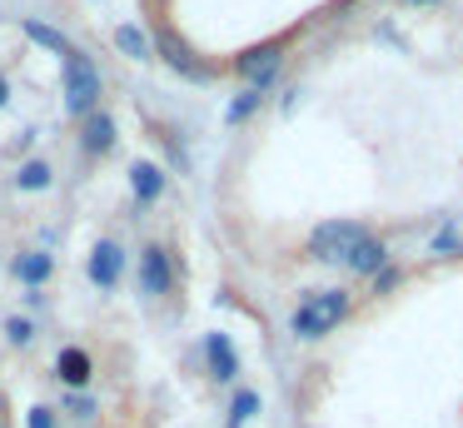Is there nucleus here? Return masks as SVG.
Segmentation results:
<instances>
[{
    "label": "nucleus",
    "instance_id": "obj_1",
    "mask_svg": "<svg viewBox=\"0 0 463 428\" xmlns=\"http://www.w3.org/2000/svg\"><path fill=\"white\" fill-rule=\"evenodd\" d=\"M95 105H100V70H95L90 55L71 50L65 55V109L75 119H85V115H95Z\"/></svg>",
    "mask_w": 463,
    "mask_h": 428
},
{
    "label": "nucleus",
    "instance_id": "obj_2",
    "mask_svg": "<svg viewBox=\"0 0 463 428\" xmlns=\"http://www.w3.org/2000/svg\"><path fill=\"white\" fill-rule=\"evenodd\" d=\"M369 239V229L359 224V219H329V224H319L309 234V254L324 259V264H349V254Z\"/></svg>",
    "mask_w": 463,
    "mask_h": 428
},
{
    "label": "nucleus",
    "instance_id": "obj_3",
    "mask_svg": "<svg viewBox=\"0 0 463 428\" xmlns=\"http://www.w3.org/2000/svg\"><path fill=\"white\" fill-rule=\"evenodd\" d=\"M344 314H349V294H344V289H324V294H314L309 304L294 314V334H299V338H319V334H329Z\"/></svg>",
    "mask_w": 463,
    "mask_h": 428
},
{
    "label": "nucleus",
    "instance_id": "obj_4",
    "mask_svg": "<svg viewBox=\"0 0 463 428\" xmlns=\"http://www.w3.org/2000/svg\"><path fill=\"white\" fill-rule=\"evenodd\" d=\"M155 50H160V60L175 70V75H184V80H210V75H214V70L204 65V60L194 55V50L184 45L175 30H155Z\"/></svg>",
    "mask_w": 463,
    "mask_h": 428
},
{
    "label": "nucleus",
    "instance_id": "obj_5",
    "mask_svg": "<svg viewBox=\"0 0 463 428\" xmlns=\"http://www.w3.org/2000/svg\"><path fill=\"white\" fill-rule=\"evenodd\" d=\"M279 65H284V45H279V40H264V45L244 50V55L234 60L240 80H250V85H269V80L279 75Z\"/></svg>",
    "mask_w": 463,
    "mask_h": 428
},
{
    "label": "nucleus",
    "instance_id": "obj_6",
    "mask_svg": "<svg viewBox=\"0 0 463 428\" xmlns=\"http://www.w3.org/2000/svg\"><path fill=\"white\" fill-rule=\"evenodd\" d=\"M120 274H125V249L115 244V239H100L95 254H90V284L115 289V284H120Z\"/></svg>",
    "mask_w": 463,
    "mask_h": 428
},
{
    "label": "nucleus",
    "instance_id": "obj_7",
    "mask_svg": "<svg viewBox=\"0 0 463 428\" xmlns=\"http://www.w3.org/2000/svg\"><path fill=\"white\" fill-rule=\"evenodd\" d=\"M140 289H145V294H155V299L170 294V259H165L160 244H150L140 254Z\"/></svg>",
    "mask_w": 463,
    "mask_h": 428
},
{
    "label": "nucleus",
    "instance_id": "obj_8",
    "mask_svg": "<svg viewBox=\"0 0 463 428\" xmlns=\"http://www.w3.org/2000/svg\"><path fill=\"white\" fill-rule=\"evenodd\" d=\"M110 145H115V119L105 115V109L85 115L80 119V149H85V155H105Z\"/></svg>",
    "mask_w": 463,
    "mask_h": 428
},
{
    "label": "nucleus",
    "instance_id": "obj_9",
    "mask_svg": "<svg viewBox=\"0 0 463 428\" xmlns=\"http://www.w3.org/2000/svg\"><path fill=\"white\" fill-rule=\"evenodd\" d=\"M204 358H210V374L220 378V384H230V378L240 374V358H234V348L224 334H204Z\"/></svg>",
    "mask_w": 463,
    "mask_h": 428
},
{
    "label": "nucleus",
    "instance_id": "obj_10",
    "mask_svg": "<svg viewBox=\"0 0 463 428\" xmlns=\"http://www.w3.org/2000/svg\"><path fill=\"white\" fill-rule=\"evenodd\" d=\"M130 189H135V199H140V204L160 199L165 195V169L150 165V159H135V165H130Z\"/></svg>",
    "mask_w": 463,
    "mask_h": 428
},
{
    "label": "nucleus",
    "instance_id": "obj_11",
    "mask_svg": "<svg viewBox=\"0 0 463 428\" xmlns=\"http://www.w3.org/2000/svg\"><path fill=\"white\" fill-rule=\"evenodd\" d=\"M55 374H61V384L85 388V384H90V354H85V348H61V358H55Z\"/></svg>",
    "mask_w": 463,
    "mask_h": 428
},
{
    "label": "nucleus",
    "instance_id": "obj_12",
    "mask_svg": "<svg viewBox=\"0 0 463 428\" xmlns=\"http://www.w3.org/2000/svg\"><path fill=\"white\" fill-rule=\"evenodd\" d=\"M349 269L354 274H379V269H389V249H383L379 239H364V244L349 254Z\"/></svg>",
    "mask_w": 463,
    "mask_h": 428
},
{
    "label": "nucleus",
    "instance_id": "obj_13",
    "mask_svg": "<svg viewBox=\"0 0 463 428\" xmlns=\"http://www.w3.org/2000/svg\"><path fill=\"white\" fill-rule=\"evenodd\" d=\"M51 269H55L51 254H21V259H15V274H21L31 289H41L45 279H51Z\"/></svg>",
    "mask_w": 463,
    "mask_h": 428
},
{
    "label": "nucleus",
    "instance_id": "obj_14",
    "mask_svg": "<svg viewBox=\"0 0 463 428\" xmlns=\"http://www.w3.org/2000/svg\"><path fill=\"white\" fill-rule=\"evenodd\" d=\"M25 35H31L35 40V45H45V50H55V55H71V40H65L61 35V30H55V25H41V20H25Z\"/></svg>",
    "mask_w": 463,
    "mask_h": 428
},
{
    "label": "nucleus",
    "instance_id": "obj_15",
    "mask_svg": "<svg viewBox=\"0 0 463 428\" xmlns=\"http://www.w3.org/2000/svg\"><path fill=\"white\" fill-rule=\"evenodd\" d=\"M115 45H120L130 60H150V35H145L140 25H120L115 30Z\"/></svg>",
    "mask_w": 463,
    "mask_h": 428
},
{
    "label": "nucleus",
    "instance_id": "obj_16",
    "mask_svg": "<svg viewBox=\"0 0 463 428\" xmlns=\"http://www.w3.org/2000/svg\"><path fill=\"white\" fill-rule=\"evenodd\" d=\"M15 185H21V189H45V185H51V165H45V159H31Z\"/></svg>",
    "mask_w": 463,
    "mask_h": 428
},
{
    "label": "nucleus",
    "instance_id": "obj_17",
    "mask_svg": "<svg viewBox=\"0 0 463 428\" xmlns=\"http://www.w3.org/2000/svg\"><path fill=\"white\" fill-rule=\"evenodd\" d=\"M254 408H260V394H250V388H244V394L230 404V428H240L244 418H254Z\"/></svg>",
    "mask_w": 463,
    "mask_h": 428
},
{
    "label": "nucleus",
    "instance_id": "obj_18",
    "mask_svg": "<svg viewBox=\"0 0 463 428\" xmlns=\"http://www.w3.org/2000/svg\"><path fill=\"white\" fill-rule=\"evenodd\" d=\"M254 105H260V95L250 90V95H240L230 109H224V119H230V125H240V119H250V115H254Z\"/></svg>",
    "mask_w": 463,
    "mask_h": 428
},
{
    "label": "nucleus",
    "instance_id": "obj_19",
    "mask_svg": "<svg viewBox=\"0 0 463 428\" xmlns=\"http://www.w3.org/2000/svg\"><path fill=\"white\" fill-rule=\"evenodd\" d=\"M5 334H11V344H31V319H11V324H5Z\"/></svg>",
    "mask_w": 463,
    "mask_h": 428
},
{
    "label": "nucleus",
    "instance_id": "obj_20",
    "mask_svg": "<svg viewBox=\"0 0 463 428\" xmlns=\"http://www.w3.org/2000/svg\"><path fill=\"white\" fill-rule=\"evenodd\" d=\"M25 428H55V408H31V418H25Z\"/></svg>",
    "mask_w": 463,
    "mask_h": 428
},
{
    "label": "nucleus",
    "instance_id": "obj_21",
    "mask_svg": "<svg viewBox=\"0 0 463 428\" xmlns=\"http://www.w3.org/2000/svg\"><path fill=\"white\" fill-rule=\"evenodd\" d=\"M393 284H399V269H379V274H373V289H379V294H389Z\"/></svg>",
    "mask_w": 463,
    "mask_h": 428
},
{
    "label": "nucleus",
    "instance_id": "obj_22",
    "mask_svg": "<svg viewBox=\"0 0 463 428\" xmlns=\"http://www.w3.org/2000/svg\"><path fill=\"white\" fill-rule=\"evenodd\" d=\"M71 414H75V418H90V414H95V404H90L85 394H71Z\"/></svg>",
    "mask_w": 463,
    "mask_h": 428
},
{
    "label": "nucleus",
    "instance_id": "obj_23",
    "mask_svg": "<svg viewBox=\"0 0 463 428\" xmlns=\"http://www.w3.org/2000/svg\"><path fill=\"white\" fill-rule=\"evenodd\" d=\"M449 249H458V239H453V234H449V229H443V234H439V239H433V254H449Z\"/></svg>",
    "mask_w": 463,
    "mask_h": 428
},
{
    "label": "nucleus",
    "instance_id": "obj_24",
    "mask_svg": "<svg viewBox=\"0 0 463 428\" xmlns=\"http://www.w3.org/2000/svg\"><path fill=\"white\" fill-rule=\"evenodd\" d=\"M5 100H11V85H5V75H0V105H5Z\"/></svg>",
    "mask_w": 463,
    "mask_h": 428
},
{
    "label": "nucleus",
    "instance_id": "obj_25",
    "mask_svg": "<svg viewBox=\"0 0 463 428\" xmlns=\"http://www.w3.org/2000/svg\"><path fill=\"white\" fill-rule=\"evenodd\" d=\"M419 5H429V0H419Z\"/></svg>",
    "mask_w": 463,
    "mask_h": 428
},
{
    "label": "nucleus",
    "instance_id": "obj_26",
    "mask_svg": "<svg viewBox=\"0 0 463 428\" xmlns=\"http://www.w3.org/2000/svg\"><path fill=\"white\" fill-rule=\"evenodd\" d=\"M0 428H5V423H0Z\"/></svg>",
    "mask_w": 463,
    "mask_h": 428
}]
</instances>
